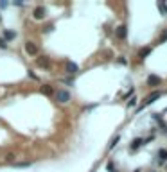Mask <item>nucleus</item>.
I'll use <instances>...</instances> for the list:
<instances>
[{"instance_id": "nucleus-10", "label": "nucleus", "mask_w": 167, "mask_h": 172, "mask_svg": "<svg viewBox=\"0 0 167 172\" xmlns=\"http://www.w3.org/2000/svg\"><path fill=\"white\" fill-rule=\"evenodd\" d=\"M15 38H16V32L7 31V29L4 31V39H5V41H9V39H15Z\"/></svg>"}, {"instance_id": "nucleus-8", "label": "nucleus", "mask_w": 167, "mask_h": 172, "mask_svg": "<svg viewBox=\"0 0 167 172\" xmlns=\"http://www.w3.org/2000/svg\"><path fill=\"white\" fill-rule=\"evenodd\" d=\"M77 70H79V67L76 63H72V61L66 63V72H68V74H77Z\"/></svg>"}, {"instance_id": "nucleus-15", "label": "nucleus", "mask_w": 167, "mask_h": 172, "mask_svg": "<svg viewBox=\"0 0 167 172\" xmlns=\"http://www.w3.org/2000/svg\"><path fill=\"white\" fill-rule=\"evenodd\" d=\"M156 5H158V9H160V11H162V13H164V15L167 16V5H165L164 2H158Z\"/></svg>"}, {"instance_id": "nucleus-7", "label": "nucleus", "mask_w": 167, "mask_h": 172, "mask_svg": "<svg viewBox=\"0 0 167 172\" xmlns=\"http://www.w3.org/2000/svg\"><path fill=\"white\" fill-rule=\"evenodd\" d=\"M160 83H162V79H160L158 75H149L148 77V84L149 86H158Z\"/></svg>"}, {"instance_id": "nucleus-12", "label": "nucleus", "mask_w": 167, "mask_h": 172, "mask_svg": "<svg viewBox=\"0 0 167 172\" xmlns=\"http://www.w3.org/2000/svg\"><path fill=\"white\" fill-rule=\"evenodd\" d=\"M158 158H160V163L165 161V160H167V151H165V149H160V151H158Z\"/></svg>"}, {"instance_id": "nucleus-6", "label": "nucleus", "mask_w": 167, "mask_h": 172, "mask_svg": "<svg viewBox=\"0 0 167 172\" xmlns=\"http://www.w3.org/2000/svg\"><path fill=\"white\" fill-rule=\"evenodd\" d=\"M38 67H43V68H49L50 67V61H49V57H45V56H42V57H38Z\"/></svg>"}, {"instance_id": "nucleus-1", "label": "nucleus", "mask_w": 167, "mask_h": 172, "mask_svg": "<svg viewBox=\"0 0 167 172\" xmlns=\"http://www.w3.org/2000/svg\"><path fill=\"white\" fill-rule=\"evenodd\" d=\"M160 97H162V91H153L151 95H148V99H146V101H144V104L140 106V109H138V111H142V109L146 108V106H149V104H153L155 101H158Z\"/></svg>"}, {"instance_id": "nucleus-19", "label": "nucleus", "mask_w": 167, "mask_h": 172, "mask_svg": "<svg viewBox=\"0 0 167 172\" xmlns=\"http://www.w3.org/2000/svg\"><path fill=\"white\" fill-rule=\"evenodd\" d=\"M135 104H137V99H135V97H133L131 101H128V106H129V108H133V106H135Z\"/></svg>"}, {"instance_id": "nucleus-16", "label": "nucleus", "mask_w": 167, "mask_h": 172, "mask_svg": "<svg viewBox=\"0 0 167 172\" xmlns=\"http://www.w3.org/2000/svg\"><path fill=\"white\" fill-rule=\"evenodd\" d=\"M167 41V29L162 32V36H160V39H158V43H165Z\"/></svg>"}, {"instance_id": "nucleus-3", "label": "nucleus", "mask_w": 167, "mask_h": 172, "mask_svg": "<svg viewBox=\"0 0 167 172\" xmlns=\"http://www.w3.org/2000/svg\"><path fill=\"white\" fill-rule=\"evenodd\" d=\"M25 52H27L29 56H36L38 54V47L32 41H25Z\"/></svg>"}, {"instance_id": "nucleus-20", "label": "nucleus", "mask_w": 167, "mask_h": 172, "mask_svg": "<svg viewBox=\"0 0 167 172\" xmlns=\"http://www.w3.org/2000/svg\"><path fill=\"white\" fill-rule=\"evenodd\" d=\"M119 63H121V65H126L128 61H126V57H124V56H121V57H119Z\"/></svg>"}, {"instance_id": "nucleus-23", "label": "nucleus", "mask_w": 167, "mask_h": 172, "mask_svg": "<svg viewBox=\"0 0 167 172\" xmlns=\"http://www.w3.org/2000/svg\"><path fill=\"white\" fill-rule=\"evenodd\" d=\"M135 172H140V169H137V170H135Z\"/></svg>"}, {"instance_id": "nucleus-4", "label": "nucleus", "mask_w": 167, "mask_h": 172, "mask_svg": "<svg viewBox=\"0 0 167 172\" xmlns=\"http://www.w3.org/2000/svg\"><path fill=\"white\" fill-rule=\"evenodd\" d=\"M32 16H34L36 20H43L45 18V9L42 7V5H38V7L32 11Z\"/></svg>"}, {"instance_id": "nucleus-22", "label": "nucleus", "mask_w": 167, "mask_h": 172, "mask_svg": "<svg viewBox=\"0 0 167 172\" xmlns=\"http://www.w3.org/2000/svg\"><path fill=\"white\" fill-rule=\"evenodd\" d=\"M0 7H2V9H4V7H7V2H0Z\"/></svg>"}, {"instance_id": "nucleus-17", "label": "nucleus", "mask_w": 167, "mask_h": 172, "mask_svg": "<svg viewBox=\"0 0 167 172\" xmlns=\"http://www.w3.org/2000/svg\"><path fill=\"white\" fill-rule=\"evenodd\" d=\"M119 140H121V138H119V136H115V138H113V140H111V143H110V149H113V147H115Z\"/></svg>"}, {"instance_id": "nucleus-21", "label": "nucleus", "mask_w": 167, "mask_h": 172, "mask_svg": "<svg viewBox=\"0 0 167 172\" xmlns=\"http://www.w3.org/2000/svg\"><path fill=\"white\" fill-rule=\"evenodd\" d=\"M13 158H15L13 154H7V156H5V160H7V161H13Z\"/></svg>"}, {"instance_id": "nucleus-9", "label": "nucleus", "mask_w": 167, "mask_h": 172, "mask_svg": "<svg viewBox=\"0 0 167 172\" xmlns=\"http://www.w3.org/2000/svg\"><path fill=\"white\" fill-rule=\"evenodd\" d=\"M42 93H43V95H52V93H54V90H52L50 84H43V86H42Z\"/></svg>"}, {"instance_id": "nucleus-13", "label": "nucleus", "mask_w": 167, "mask_h": 172, "mask_svg": "<svg viewBox=\"0 0 167 172\" xmlns=\"http://www.w3.org/2000/svg\"><path fill=\"white\" fill-rule=\"evenodd\" d=\"M149 54H151V47H146V49H142V50L138 52L140 57H146V56H149Z\"/></svg>"}, {"instance_id": "nucleus-14", "label": "nucleus", "mask_w": 167, "mask_h": 172, "mask_svg": "<svg viewBox=\"0 0 167 172\" xmlns=\"http://www.w3.org/2000/svg\"><path fill=\"white\" fill-rule=\"evenodd\" d=\"M31 161H20V163H15V167L16 169H25V167H31Z\"/></svg>"}, {"instance_id": "nucleus-18", "label": "nucleus", "mask_w": 167, "mask_h": 172, "mask_svg": "<svg viewBox=\"0 0 167 172\" xmlns=\"http://www.w3.org/2000/svg\"><path fill=\"white\" fill-rule=\"evenodd\" d=\"M0 49H7V41L4 38H0Z\"/></svg>"}, {"instance_id": "nucleus-11", "label": "nucleus", "mask_w": 167, "mask_h": 172, "mask_svg": "<svg viewBox=\"0 0 167 172\" xmlns=\"http://www.w3.org/2000/svg\"><path fill=\"white\" fill-rule=\"evenodd\" d=\"M140 145H144V140H142V138H135L133 143H131V151H137Z\"/></svg>"}, {"instance_id": "nucleus-2", "label": "nucleus", "mask_w": 167, "mask_h": 172, "mask_svg": "<svg viewBox=\"0 0 167 172\" xmlns=\"http://www.w3.org/2000/svg\"><path fill=\"white\" fill-rule=\"evenodd\" d=\"M56 101L61 102V104H66V102L70 101V93L66 90H58L56 91Z\"/></svg>"}, {"instance_id": "nucleus-5", "label": "nucleus", "mask_w": 167, "mask_h": 172, "mask_svg": "<svg viewBox=\"0 0 167 172\" xmlns=\"http://www.w3.org/2000/svg\"><path fill=\"white\" fill-rule=\"evenodd\" d=\"M115 34H117V38H119V39H124V38H126V34H128V29H126V25H121V27H117Z\"/></svg>"}]
</instances>
